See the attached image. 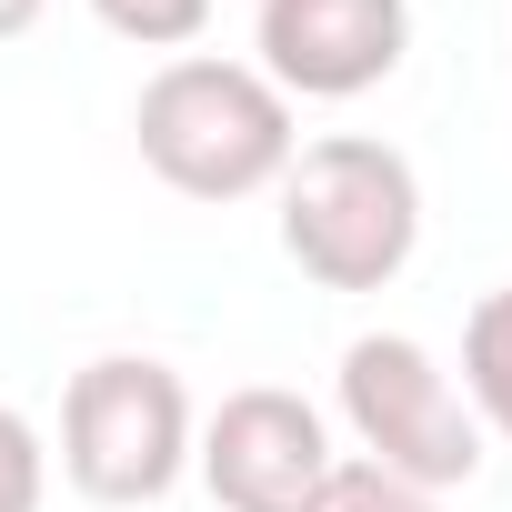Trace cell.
<instances>
[{
    "instance_id": "277c9868",
    "label": "cell",
    "mask_w": 512,
    "mask_h": 512,
    "mask_svg": "<svg viewBox=\"0 0 512 512\" xmlns=\"http://www.w3.org/2000/svg\"><path fill=\"white\" fill-rule=\"evenodd\" d=\"M342 422H352L362 462H382L422 492H462L482 472V422L412 332H362L342 352Z\"/></svg>"
},
{
    "instance_id": "7a4b0ae2",
    "label": "cell",
    "mask_w": 512,
    "mask_h": 512,
    "mask_svg": "<svg viewBox=\"0 0 512 512\" xmlns=\"http://www.w3.org/2000/svg\"><path fill=\"white\" fill-rule=\"evenodd\" d=\"M282 251L322 292H382L422 251V181L392 141L332 131L282 171Z\"/></svg>"
},
{
    "instance_id": "ba28073f",
    "label": "cell",
    "mask_w": 512,
    "mask_h": 512,
    "mask_svg": "<svg viewBox=\"0 0 512 512\" xmlns=\"http://www.w3.org/2000/svg\"><path fill=\"white\" fill-rule=\"evenodd\" d=\"M312 512H442V492H422V482H402V472H382V462L342 452V462L322 472Z\"/></svg>"
},
{
    "instance_id": "8992f818",
    "label": "cell",
    "mask_w": 512,
    "mask_h": 512,
    "mask_svg": "<svg viewBox=\"0 0 512 512\" xmlns=\"http://www.w3.org/2000/svg\"><path fill=\"white\" fill-rule=\"evenodd\" d=\"M251 51L282 101H362L412 51V0H262Z\"/></svg>"
},
{
    "instance_id": "52a82bcc",
    "label": "cell",
    "mask_w": 512,
    "mask_h": 512,
    "mask_svg": "<svg viewBox=\"0 0 512 512\" xmlns=\"http://www.w3.org/2000/svg\"><path fill=\"white\" fill-rule=\"evenodd\" d=\"M462 402L482 432L512 442V292H482L462 322Z\"/></svg>"
},
{
    "instance_id": "3957f363",
    "label": "cell",
    "mask_w": 512,
    "mask_h": 512,
    "mask_svg": "<svg viewBox=\"0 0 512 512\" xmlns=\"http://www.w3.org/2000/svg\"><path fill=\"white\" fill-rule=\"evenodd\" d=\"M61 472L91 502H161L191 472V392L151 352H101L61 392Z\"/></svg>"
},
{
    "instance_id": "6da1fadb",
    "label": "cell",
    "mask_w": 512,
    "mask_h": 512,
    "mask_svg": "<svg viewBox=\"0 0 512 512\" xmlns=\"http://www.w3.org/2000/svg\"><path fill=\"white\" fill-rule=\"evenodd\" d=\"M141 161L181 191V201H251V191H282L302 131H292V101L251 71V61H211V51H181L141 81Z\"/></svg>"
},
{
    "instance_id": "8fae6325",
    "label": "cell",
    "mask_w": 512,
    "mask_h": 512,
    "mask_svg": "<svg viewBox=\"0 0 512 512\" xmlns=\"http://www.w3.org/2000/svg\"><path fill=\"white\" fill-rule=\"evenodd\" d=\"M31 21H41V0H0V41H21Z\"/></svg>"
},
{
    "instance_id": "9c48e42d",
    "label": "cell",
    "mask_w": 512,
    "mask_h": 512,
    "mask_svg": "<svg viewBox=\"0 0 512 512\" xmlns=\"http://www.w3.org/2000/svg\"><path fill=\"white\" fill-rule=\"evenodd\" d=\"M91 21L141 41V51H191L201 21H211V0H91Z\"/></svg>"
},
{
    "instance_id": "30bf717a",
    "label": "cell",
    "mask_w": 512,
    "mask_h": 512,
    "mask_svg": "<svg viewBox=\"0 0 512 512\" xmlns=\"http://www.w3.org/2000/svg\"><path fill=\"white\" fill-rule=\"evenodd\" d=\"M41 492H51V452H41V432L0 402V512H41Z\"/></svg>"
},
{
    "instance_id": "5b68a950",
    "label": "cell",
    "mask_w": 512,
    "mask_h": 512,
    "mask_svg": "<svg viewBox=\"0 0 512 512\" xmlns=\"http://www.w3.org/2000/svg\"><path fill=\"white\" fill-rule=\"evenodd\" d=\"M332 462H342L332 452V422L302 392H282V382L231 392L191 432V472H201V492L221 512H312V492H322Z\"/></svg>"
}]
</instances>
